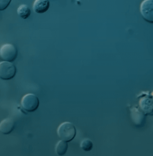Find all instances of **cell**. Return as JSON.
Masks as SVG:
<instances>
[{
    "instance_id": "5",
    "label": "cell",
    "mask_w": 153,
    "mask_h": 156,
    "mask_svg": "<svg viewBox=\"0 0 153 156\" xmlns=\"http://www.w3.org/2000/svg\"><path fill=\"white\" fill-rule=\"evenodd\" d=\"M140 11L142 18L150 23H153V0H144L140 4Z\"/></svg>"
},
{
    "instance_id": "7",
    "label": "cell",
    "mask_w": 153,
    "mask_h": 156,
    "mask_svg": "<svg viewBox=\"0 0 153 156\" xmlns=\"http://www.w3.org/2000/svg\"><path fill=\"white\" fill-rule=\"evenodd\" d=\"M131 118L133 124L137 126H143L145 121V114L138 108H132L131 109Z\"/></svg>"
},
{
    "instance_id": "11",
    "label": "cell",
    "mask_w": 153,
    "mask_h": 156,
    "mask_svg": "<svg viewBox=\"0 0 153 156\" xmlns=\"http://www.w3.org/2000/svg\"><path fill=\"white\" fill-rule=\"evenodd\" d=\"M17 15L22 19H27L31 16V9L27 5H21L17 9Z\"/></svg>"
},
{
    "instance_id": "4",
    "label": "cell",
    "mask_w": 153,
    "mask_h": 156,
    "mask_svg": "<svg viewBox=\"0 0 153 156\" xmlns=\"http://www.w3.org/2000/svg\"><path fill=\"white\" fill-rule=\"evenodd\" d=\"M0 57L4 61L14 62L17 58V48L10 43L4 44L0 48Z\"/></svg>"
},
{
    "instance_id": "9",
    "label": "cell",
    "mask_w": 153,
    "mask_h": 156,
    "mask_svg": "<svg viewBox=\"0 0 153 156\" xmlns=\"http://www.w3.org/2000/svg\"><path fill=\"white\" fill-rule=\"evenodd\" d=\"M50 8L49 0H35L33 4V10L36 14H44Z\"/></svg>"
},
{
    "instance_id": "1",
    "label": "cell",
    "mask_w": 153,
    "mask_h": 156,
    "mask_svg": "<svg viewBox=\"0 0 153 156\" xmlns=\"http://www.w3.org/2000/svg\"><path fill=\"white\" fill-rule=\"evenodd\" d=\"M57 134L61 140L65 141L67 143L70 142L76 136V126L70 122H63L59 126L57 129Z\"/></svg>"
},
{
    "instance_id": "2",
    "label": "cell",
    "mask_w": 153,
    "mask_h": 156,
    "mask_svg": "<svg viewBox=\"0 0 153 156\" xmlns=\"http://www.w3.org/2000/svg\"><path fill=\"white\" fill-rule=\"evenodd\" d=\"M22 107L27 112H33L39 108L40 101L39 98L33 94H25L22 98L21 101Z\"/></svg>"
},
{
    "instance_id": "14",
    "label": "cell",
    "mask_w": 153,
    "mask_h": 156,
    "mask_svg": "<svg viewBox=\"0 0 153 156\" xmlns=\"http://www.w3.org/2000/svg\"><path fill=\"white\" fill-rule=\"evenodd\" d=\"M151 96H152V99H153V93H152V94H151Z\"/></svg>"
},
{
    "instance_id": "10",
    "label": "cell",
    "mask_w": 153,
    "mask_h": 156,
    "mask_svg": "<svg viewBox=\"0 0 153 156\" xmlns=\"http://www.w3.org/2000/svg\"><path fill=\"white\" fill-rule=\"evenodd\" d=\"M68 151V144L67 142L61 140L59 141L56 144V147H55V152H56V154L57 155H65L66 153Z\"/></svg>"
},
{
    "instance_id": "6",
    "label": "cell",
    "mask_w": 153,
    "mask_h": 156,
    "mask_svg": "<svg viewBox=\"0 0 153 156\" xmlns=\"http://www.w3.org/2000/svg\"><path fill=\"white\" fill-rule=\"evenodd\" d=\"M140 109L146 115L153 116V99L150 96H143L139 101Z\"/></svg>"
},
{
    "instance_id": "12",
    "label": "cell",
    "mask_w": 153,
    "mask_h": 156,
    "mask_svg": "<svg viewBox=\"0 0 153 156\" xmlns=\"http://www.w3.org/2000/svg\"><path fill=\"white\" fill-rule=\"evenodd\" d=\"M80 147L85 152H89L93 148V142L88 138H86L80 143Z\"/></svg>"
},
{
    "instance_id": "3",
    "label": "cell",
    "mask_w": 153,
    "mask_h": 156,
    "mask_svg": "<svg viewBox=\"0 0 153 156\" xmlns=\"http://www.w3.org/2000/svg\"><path fill=\"white\" fill-rule=\"evenodd\" d=\"M16 67L12 62L3 61L0 63V79L7 81L15 77Z\"/></svg>"
},
{
    "instance_id": "8",
    "label": "cell",
    "mask_w": 153,
    "mask_h": 156,
    "mask_svg": "<svg viewBox=\"0 0 153 156\" xmlns=\"http://www.w3.org/2000/svg\"><path fill=\"white\" fill-rule=\"evenodd\" d=\"M15 122L12 118L5 119L0 122V132L4 135H8L15 129Z\"/></svg>"
},
{
    "instance_id": "13",
    "label": "cell",
    "mask_w": 153,
    "mask_h": 156,
    "mask_svg": "<svg viewBox=\"0 0 153 156\" xmlns=\"http://www.w3.org/2000/svg\"><path fill=\"white\" fill-rule=\"evenodd\" d=\"M11 1L12 0H0V11L6 10L9 6Z\"/></svg>"
}]
</instances>
